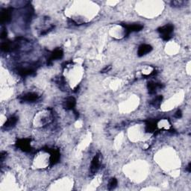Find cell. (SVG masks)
<instances>
[{"mask_svg": "<svg viewBox=\"0 0 191 191\" xmlns=\"http://www.w3.org/2000/svg\"><path fill=\"white\" fill-rule=\"evenodd\" d=\"M161 88L162 85L159 84L158 83H155L152 82V81H150V82L148 83V89H149V93L152 94V93H155V91H156L157 88Z\"/></svg>", "mask_w": 191, "mask_h": 191, "instance_id": "7c38bea8", "label": "cell"}, {"mask_svg": "<svg viewBox=\"0 0 191 191\" xmlns=\"http://www.w3.org/2000/svg\"><path fill=\"white\" fill-rule=\"evenodd\" d=\"M152 50V46L149 45V44H142L141 46H140L139 49H138V56L142 57V56L145 55V54L149 53Z\"/></svg>", "mask_w": 191, "mask_h": 191, "instance_id": "277c9868", "label": "cell"}, {"mask_svg": "<svg viewBox=\"0 0 191 191\" xmlns=\"http://www.w3.org/2000/svg\"><path fill=\"white\" fill-rule=\"evenodd\" d=\"M122 25L125 27L126 36L129 35L131 32H139V31L142 30L143 28V25H140V24H134V25H123V24H122Z\"/></svg>", "mask_w": 191, "mask_h": 191, "instance_id": "7a4b0ae2", "label": "cell"}, {"mask_svg": "<svg viewBox=\"0 0 191 191\" xmlns=\"http://www.w3.org/2000/svg\"><path fill=\"white\" fill-rule=\"evenodd\" d=\"M11 9L8 8V9L4 10L2 13L1 15V23L2 24L7 23L11 20Z\"/></svg>", "mask_w": 191, "mask_h": 191, "instance_id": "8992f818", "label": "cell"}, {"mask_svg": "<svg viewBox=\"0 0 191 191\" xmlns=\"http://www.w3.org/2000/svg\"><path fill=\"white\" fill-rule=\"evenodd\" d=\"M110 68H111V66H107L105 68V69H103L102 70V73H105V72H107V71H109L110 69Z\"/></svg>", "mask_w": 191, "mask_h": 191, "instance_id": "d6986e66", "label": "cell"}, {"mask_svg": "<svg viewBox=\"0 0 191 191\" xmlns=\"http://www.w3.org/2000/svg\"><path fill=\"white\" fill-rule=\"evenodd\" d=\"M33 73V69H28V68H22V69H19V74L22 76H28V75H31Z\"/></svg>", "mask_w": 191, "mask_h": 191, "instance_id": "4fadbf2b", "label": "cell"}, {"mask_svg": "<svg viewBox=\"0 0 191 191\" xmlns=\"http://www.w3.org/2000/svg\"><path fill=\"white\" fill-rule=\"evenodd\" d=\"M50 153V164L54 165L55 163H58L60 158V154L59 152L56 149H49L47 150Z\"/></svg>", "mask_w": 191, "mask_h": 191, "instance_id": "5b68a950", "label": "cell"}, {"mask_svg": "<svg viewBox=\"0 0 191 191\" xmlns=\"http://www.w3.org/2000/svg\"><path fill=\"white\" fill-rule=\"evenodd\" d=\"M157 129V121L155 120H149L146 122V132H153Z\"/></svg>", "mask_w": 191, "mask_h": 191, "instance_id": "30bf717a", "label": "cell"}, {"mask_svg": "<svg viewBox=\"0 0 191 191\" xmlns=\"http://www.w3.org/2000/svg\"><path fill=\"white\" fill-rule=\"evenodd\" d=\"M117 185V180L115 178H112L110 180V182H109L108 185V189L109 190H113V189L115 188Z\"/></svg>", "mask_w": 191, "mask_h": 191, "instance_id": "2e32d148", "label": "cell"}, {"mask_svg": "<svg viewBox=\"0 0 191 191\" xmlns=\"http://www.w3.org/2000/svg\"><path fill=\"white\" fill-rule=\"evenodd\" d=\"M182 116V113L180 110H177L176 113L175 114V117H176V118H181Z\"/></svg>", "mask_w": 191, "mask_h": 191, "instance_id": "e0dca14e", "label": "cell"}, {"mask_svg": "<svg viewBox=\"0 0 191 191\" xmlns=\"http://www.w3.org/2000/svg\"><path fill=\"white\" fill-rule=\"evenodd\" d=\"M99 167V155H96L93 158V161L91 162V167H90V172L92 174L96 173V172L98 170Z\"/></svg>", "mask_w": 191, "mask_h": 191, "instance_id": "ba28073f", "label": "cell"}, {"mask_svg": "<svg viewBox=\"0 0 191 191\" xmlns=\"http://www.w3.org/2000/svg\"><path fill=\"white\" fill-rule=\"evenodd\" d=\"M174 26L173 25H166L163 27H160L158 28V32L161 34V36L171 35L172 32H173Z\"/></svg>", "mask_w": 191, "mask_h": 191, "instance_id": "3957f363", "label": "cell"}, {"mask_svg": "<svg viewBox=\"0 0 191 191\" xmlns=\"http://www.w3.org/2000/svg\"><path fill=\"white\" fill-rule=\"evenodd\" d=\"M38 99V95L35 93H28L22 96V100L25 102H35Z\"/></svg>", "mask_w": 191, "mask_h": 191, "instance_id": "9c48e42d", "label": "cell"}, {"mask_svg": "<svg viewBox=\"0 0 191 191\" xmlns=\"http://www.w3.org/2000/svg\"><path fill=\"white\" fill-rule=\"evenodd\" d=\"M63 51L60 49H57L52 52V54H51V57L49 58V61H52L53 60H57V59H60L63 57Z\"/></svg>", "mask_w": 191, "mask_h": 191, "instance_id": "8fae6325", "label": "cell"}, {"mask_svg": "<svg viewBox=\"0 0 191 191\" xmlns=\"http://www.w3.org/2000/svg\"><path fill=\"white\" fill-rule=\"evenodd\" d=\"M30 140L29 139H21L19 140L17 142L16 145L18 148H20L22 151L23 152H30L31 146H30Z\"/></svg>", "mask_w": 191, "mask_h": 191, "instance_id": "6da1fadb", "label": "cell"}, {"mask_svg": "<svg viewBox=\"0 0 191 191\" xmlns=\"http://www.w3.org/2000/svg\"><path fill=\"white\" fill-rule=\"evenodd\" d=\"M7 37V31L6 29H3L2 32L1 33V38L4 39Z\"/></svg>", "mask_w": 191, "mask_h": 191, "instance_id": "ac0fdd59", "label": "cell"}, {"mask_svg": "<svg viewBox=\"0 0 191 191\" xmlns=\"http://www.w3.org/2000/svg\"><path fill=\"white\" fill-rule=\"evenodd\" d=\"M162 99H163V97H162L161 96H159L156 97V98H155V99L153 100L152 102V105L154 107H158L160 106V105H161Z\"/></svg>", "mask_w": 191, "mask_h": 191, "instance_id": "9a60e30c", "label": "cell"}, {"mask_svg": "<svg viewBox=\"0 0 191 191\" xmlns=\"http://www.w3.org/2000/svg\"><path fill=\"white\" fill-rule=\"evenodd\" d=\"M76 101L73 97H69L65 100L64 103V107L66 110H72L76 106Z\"/></svg>", "mask_w": 191, "mask_h": 191, "instance_id": "52a82bcc", "label": "cell"}, {"mask_svg": "<svg viewBox=\"0 0 191 191\" xmlns=\"http://www.w3.org/2000/svg\"><path fill=\"white\" fill-rule=\"evenodd\" d=\"M17 117H11V118L8 119V121L6 122V124H5V127L6 128L13 127V126L17 123Z\"/></svg>", "mask_w": 191, "mask_h": 191, "instance_id": "5bb4252c", "label": "cell"}, {"mask_svg": "<svg viewBox=\"0 0 191 191\" xmlns=\"http://www.w3.org/2000/svg\"><path fill=\"white\" fill-rule=\"evenodd\" d=\"M190 166H191V163H190L188 164V166H187V171H188L189 173H190Z\"/></svg>", "mask_w": 191, "mask_h": 191, "instance_id": "ffe728a7", "label": "cell"}]
</instances>
